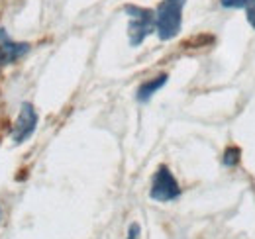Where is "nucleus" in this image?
Returning <instances> with one entry per match:
<instances>
[{"mask_svg": "<svg viewBox=\"0 0 255 239\" xmlns=\"http://www.w3.org/2000/svg\"><path fill=\"white\" fill-rule=\"evenodd\" d=\"M185 4L187 0H161L155 10V31L161 41H169L179 35Z\"/></svg>", "mask_w": 255, "mask_h": 239, "instance_id": "obj_1", "label": "nucleus"}, {"mask_svg": "<svg viewBox=\"0 0 255 239\" xmlns=\"http://www.w3.org/2000/svg\"><path fill=\"white\" fill-rule=\"evenodd\" d=\"M124 12L129 16L128 39L131 47H139L147 35L155 31V12L151 8H143L137 4H126Z\"/></svg>", "mask_w": 255, "mask_h": 239, "instance_id": "obj_2", "label": "nucleus"}, {"mask_svg": "<svg viewBox=\"0 0 255 239\" xmlns=\"http://www.w3.org/2000/svg\"><path fill=\"white\" fill-rule=\"evenodd\" d=\"M149 196L155 202H173L181 196V186L167 165H161L155 171L151 188H149Z\"/></svg>", "mask_w": 255, "mask_h": 239, "instance_id": "obj_3", "label": "nucleus"}, {"mask_svg": "<svg viewBox=\"0 0 255 239\" xmlns=\"http://www.w3.org/2000/svg\"><path fill=\"white\" fill-rule=\"evenodd\" d=\"M37 112L33 108V104L30 102H24L22 108H20V114L18 120L14 123V129H12V141L14 143H24L28 141L33 135L35 127H37Z\"/></svg>", "mask_w": 255, "mask_h": 239, "instance_id": "obj_4", "label": "nucleus"}, {"mask_svg": "<svg viewBox=\"0 0 255 239\" xmlns=\"http://www.w3.org/2000/svg\"><path fill=\"white\" fill-rule=\"evenodd\" d=\"M30 43H20L8 37L6 30H0V71L6 65H12L18 59H22L24 55H28L30 51Z\"/></svg>", "mask_w": 255, "mask_h": 239, "instance_id": "obj_5", "label": "nucleus"}, {"mask_svg": "<svg viewBox=\"0 0 255 239\" xmlns=\"http://www.w3.org/2000/svg\"><path fill=\"white\" fill-rule=\"evenodd\" d=\"M167 81H169V75H167V73H161V75H157L155 79H147V81H143V83L139 85V89L135 90V100L141 102V104L149 102V100L153 98V94L167 85Z\"/></svg>", "mask_w": 255, "mask_h": 239, "instance_id": "obj_6", "label": "nucleus"}, {"mask_svg": "<svg viewBox=\"0 0 255 239\" xmlns=\"http://www.w3.org/2000/svg\"><path fill=\"white\" fill-rule=\"evenodd\" d=\"M240 159H242V151L240 147H228V149L224 151V167H236L238 163H240Z\"/></svg>", "mask_w": 255, "mask_h": 239, "instance_id": "obj_7", "label": "nucleus"}, {"mask_svg": "<svg viewBox=\"0 0 255 239\" xmlns=\"http://www.w3.org/2000/svg\"><path fill=\"white\" fill-rule=\"evenodd\" d=\"M252 0H220L224 8H246Z\"/></svg>", "mask_w": 255, "mask_h": 239, "instance_id": "obj_8", "label": "nucleus"}, {"mask_svg": "<svg viewBox=\"0 0 255 239\" xmlns=\"http://www.w3.org/2000/svg\"><path fill=\"white\" fill-rule=\"evenodd\" d=\"M246 18H248L250 26L255 30V0H252V2L246 6Z\"/></svg>", "mask_w": 255, "mask_h": 239, "instance_id": "obj_9", "label": "nucleus"}, {"mask_svg": "<svg viewBox=\"0 0 255 239\" xmlns=\"http://www.w3.org/2000/svg\"><path fill=\"white\" fill-rule=\"evenodd\" d=\"M139 236H141V228H139V224H131L129 226V230H128V238L126 239H139Z\"/></svg>", "mask_w": 255, "mask_h": 239, "instance_id": "obj_10", "label": "nucleus"}, {"mask_svg": "<svg viewBox=\"0 0 255 239\" xmlns=\"http://www.w3.org/2000/svg\"><path fill=\"white\" fill-rule=\"evenodd\" d=\"M2 216H4V214H2V204H0V224H2Z\"/></svg>", "mask_w": 255, "mask_h": 239, "instance_id": "obj_11", "label": "nucleus"}]
</instances>
